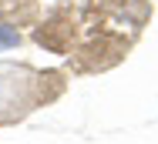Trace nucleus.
Returning a JSON list of instances; mask_svg holds the SVG:
<instances>
[{
    "instance_id": "1",
    "label": "nucleus",
    "mask_w": 158,
    "mask_h": 144,
    "mask_svg": "<svg viewBox=\"0 0 158 144\" xmlns=\"http://www.w3.org/2000/svg\"><path fill=\"white\" fill-rule=\"evenodd\" d=\"M17 40H20V37H17L14 30H7L3 24H0V47H17Z\"/></svg>"
}]
</instances>
